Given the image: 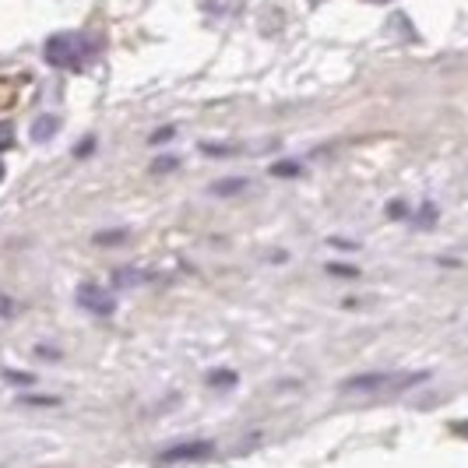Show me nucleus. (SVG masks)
<instances>
[{
	"label": "nucleus",
	"instance_id": "obj_1",
	"mask_svg": "<svg viewBox=\"0 0 468 468\" xmlns=\"http://www.w3.org/2000/svg\"><path fill=\"white\" fill-rule=\"evenodd\" d=\"M43 53H47V64H53V68L78 70L89 57V43L81 36H74V32H60V36H49Z\"/></svg>",
	"mask_w": 468,
	"mask_h": 468
},
{
	"label": "nucleus",
	"instance_id": "obj_2",
	"mask_svg": "<svg viewBox=\"0 0 468 468\" xmlns=\"http://www.w3.org/2000/svg\"><path fill=\"white\" fill-rule=\"evenodd\" d=\"M426 377L430 374H363V377H349V380L342 384V391H346V395H356V391L370 395V391H384V388L405 391V388L420 384V380H426Z\"/></svg>",
	"mask_w": 468,
	"mask_h": 468
},
{
	"label": "nucleus",
	"instance_id": "obj_3",
	"mask_svg": "<svg viewBox=\"0 0 468 468\" xmlns=\"http://www.w3.org/2000/svg\"><path fill=\"white\" fill-rule=\"evenodd\" d=\"M78 303L85 306V310H92L95 317H110V314H113V300H110L106 289L95 285V282H85V285L78 289Z\"/></svg>",
	"mask_w": 468,
	"mask_h": 468
},
{
	"label": "nucleus",
	"instance_id": "obj_4",
	"mask_svg": "<svg viewBox=\"0 0 468 468\" xmlns=\"http://www.w3.org/2000/svg\"><path fill=\"white\" fill-rule=\"evenodd\" d=\"M215 454V444L208 441H187V444H176L163 451V462H201V458H211Z\"/></svg>",
	"mask_w": 468,
	"mask_h": 468
},
{
	"label": "nucleus",
	"instance_id": "obj_5",
	"mask_svg": "<svg viewBox=\"0 0 468 468\" xmlns=\"http://www.w3.org/2000/svg\"><path fill=\"white\" fill-rule=\"evenodd\" d=\"M57 131V120L53 117H39L32 123V141H49V134Z\"/></svg>",
	"mask_w": 468,
	"mask_h": 468
},
{
	"label": "nucleus",
	"instance_id": "obj_6",
	"mask_svg": "<svg viewBox=\"0 0 468 468\" xmlns=\"http://www.w3.org/2000/svg\"><path fill=\"white\" fill-rule=\"evenodd\" d=\"M243 187H247V180L236 176V180H218V184L211 187V194H239Z\"/></svg>",
	"mask_w": 468,
	"mask_h": 468
},
{
	"label": "nucleus",
	"instance_id": "obj_7",
	"mask_svg": "<svg viewBox=\"0 0 468 468\" xmlns=\"http://www.w3.org/2000/svg\"><path fill=\"white\" fill-rule=\"evenodd\" d=\"M370 4H388V0H370Z\"/></svg>",
	"mask_w": 468,
	"mask_h": 468
}]
</instances>
